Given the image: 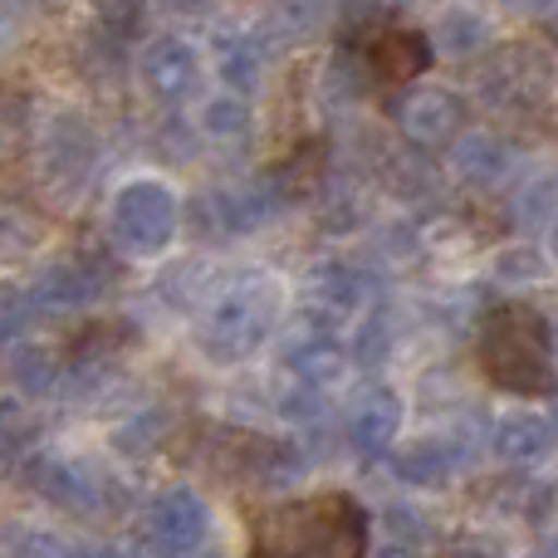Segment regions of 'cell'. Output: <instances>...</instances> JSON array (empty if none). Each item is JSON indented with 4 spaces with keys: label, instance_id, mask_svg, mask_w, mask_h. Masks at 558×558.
<instances>
[{
    "label": "cell",
    "instance_id": "16",
    "mask_svg": "<svg viewBox=\"0 0 558 558\" xmlns=\"http://www.w3.org/2000/svg\"><path fill=\"white\" fill-rule=\"evenodd\" d=\"M279 363H284V373L294 377V383L333 387V383H343V373H348V348H343V338H338L328 324L304 318V324L284 338Z\"/></svg>",
    "mask_w": 558,
    "mask_h": 558
},
{
    "label": "cell",
    "instance_id": "27",
    "mask_svg": "<svg viewBox=\"0 0 558 558\" xmlns=\"http://www.w3.org/2000/svg\"><path fill=\"white\" fill-rule=\"evenodd\" d=\"M5 373L20 397H49L59 387V348L25 333L5 348Z\"/></svg>",
    "mask_w": 558,
    "mask_h": 558
},
{
    "label": "cell",
    "instance_id": "29",
    "mask_svg": "<svg viewBox=\"0 0 558 558\" xmlns=\"http://www.w3.org/2000/svg\"><path fill=\"white\" fill-rule=\"evenodd\" d=\"M35 88L29 84H0V167L20 162L35 137Z\"/></svg>",
    "mask_w": 558,
    "mask_h": 558
},
{
    "label": "cell",
    "instance_id": "11",
    "mask_svg": "<svg viewBox=\"0 0 558 558\" xmlns=\"http://www.w3.org/2000/svg\"><path fill=\"white\" fill-rule=\"evenodd\" d=\"M387 113H392L397 133H402L407 143L432 153V147H446L465 123H471V98H465L461 88H451V84L407 78V84H397Z\"/></svg>",
    "mask_w": 558,
    "mask_h": 558
},
{
    "label": "cell",
    "instance_id": "9",
    "mask_svg": "<svg viewBox=\"0 0 558 558\" xmlns=\"http://www.w3.org/2000/svg\"><path fill=\"white\" fill-rule=\"evenodd\" d=\"M123 284V260L113 251H98V245H84V251H69L59 260H49L45 270L29 279V294H35L39 314H78V308L104 304L113 289Z\"/></svg>",
    "mask_w": 558,
    "mask_h": 558
},
{
    "label": "cell",
    "instance_id": "19",
    "mask_svg": "<svg viewBox=\"0 0 558 558\" xmlns=\"http://www.w3.org/2000/svg\"><path fill=\"white\" fill-rule=\"evenodd\" d=\"M490 456L510 471H534L554 456V422L544 412H505L490 426Z\"/></svg>",
    "mask_w": 558,
    "mask_h": 558
},
{
    "label": "cell",
    "instance_id": "35",
    "mask_svg": "<svg viewBox=\"0 0 558 558\" xmlns=\"http://www.w3.org/2000/svg\"><path fill=\"white\" fill-rule=\"evenodd\" d=\"M544 275H549V260H544V251L534 241L505 245V251L495 255V279L510 289H530V284H539Z\"/></svg>",
    "mask_w": 558,
    "mask_h": 558
},
{
    "label": "cell",
    "instance_id": "32",
    "mask_svg": "<svg viewBox=\"0 0 558 558\" xmlns=\"http://www.w3.org/2000/svg\"><path fill=\"white\" fill-rule=\"evenodd\" d=\"M510 221H514V231H524V235L549 231L554 226V177L549 172H539V177H530V182L514 186Z\"/></svg>",
    "mask_w": 558,
    "mask_h": 558
},
{
    "label": "cell",
    "instance_id": "22",
    "mask_svg": "<svg viewBox=\"0 0 558 558\" xmlns=\"http://www.w3.org/2000/svg\"><path fill=\"white\" fill-rule=\"evenodd\" d=\"M387 465H392V475L402 485H412V490H436V485H446L456 475V465H461V456H456L451 441H436V436H422V441H407L387 451Z\"/></svg>",
    "mask_w": 558,
    "mask_h": 558
},
{
    "label": "cell",
    "instance_id": "1",
    "mask_svg": "<svg viewBox=\"0 0 558 558\" xmlns=\"http://www.w3.org/2000/svg\"><path fill=\"white\" fill-rule=\"evenodd\" d=\"M196 314V348L206 363H245L255 357L275 333L279 318V284L270 275H231L216 279V289L202 299Z\"/></svg>",
    "mask_w": 558,
    "mask_h": 558
},
{
    "label": "cell",
    "instance_id": "38",
    "mask_svg": "<svg viewBox=\"0 0 558 558\" xmlns=\"http://www.w3.org/2000/svg\"><path fill=\"white\" fill-rule=\"evenodd\" d=\"M147 5H153V0H94V25H104L108 35H118V39H133Z\"/></svg>",
    "mask_w": 558,
    "mask_h": 558
},
{
    "label": "cell",
    "instance_id": "26",
    "mask_svg": "<svg viewBox=\"0 0 558 558\" xmlns=\"http://www.w3.org/2000/svg\"><path fill=\"white\" fill-rule=\"evenodd\" d=\"M432 544V520H426L416 505H387L377 520H367V549L377 554H392V558H407V554H422Z\"/></svg>",
    "mask_w": 558,
    "mask_h": 558
},
{
    "label": "cell",
    "instance_id": "42",
    "mask_svg": "<svg viewBox=\"0 0 558 558\" xmlns=\"http://www.w3.org/2000/svg\"><path fill=\"white\" fill-rule=\"evenodd\" d=\"M505 5L524 10V15H549V5H554V0H505Z\"/></svg>",
    "mask_w": 558,
    "mask_h": 558
},
{
    "label": "cell",
    "instance_id": "34",
    "mask_svg": "<svg viewBox=\"0 0 558 558\" xmlns=\"http://www.w3.org/2000/svg\"><path fill=\"white\" fill-rule=\"evenodd\" d=\"M392 348H397V318H392V308L373 299V314H367L363 328H357V343L348 348V363L383 367L387 357H392Z\"/></svg>",
    "mask_w": 558,
    "mask_h": 558
},
{
    "label": "cell",
    "instance_id": "21",
    "mask_svg": "<svg viewBox=\"0 0 558 558\" xmlns=\"http://www.w3.org/2000/svg\"><path fill=\"white\" fill-rule=\"evenodd\" d=\"M270 39L260 29H216L211 35V59H216V74H221L226 88L235 94H255L270 74Z\"/></svg>",
    "mask_w": 558,
    "mask_h": 558
},
{
    "label": "cell",
    "instance_id": "36",
    "mask_svg": "<svg viewBox=\"0 0 558 558\" xmlns=\"http://www.w3.org/2000/svg\"><path fill=\"white\" fill-rule=\"evenodd\" d=\"M0 549L5 554H74L78 544H69L59 530H39V524H0Z\"/></svg>",
    "mask_w": 558,
    "mask_h": 558
},
{
    "label": "cell",
    "instance_id": "10",
    "mask_svg": "<svg viewBox=\"0 0 558 558\" xmlns=\"http://www.w3.org/2000/svg\"><path fill=\"white\" fill-rule=\"evenodd\" d=\"M133 343H137L133 318H94V324H78L74 333L64 338V348H59V387L54 392H74V397L98 392V387L123 367V357Z\"/></svg>",
    "mask_w": 558,
    "mask_h": 558
},
{
    "label": "cell",
    "instance_id": "43",
    "mask_svg": "<svg viewBox=\"0 0 558 558\" xmlns=\"http://www.w3.org/2000/svg\"><path fill=\"white\" fill-rule=\"evenodd\" d=\"M167 10H177V15H196V10H206L211 0H162Z\"/></svg>",
    "mask_w": 558,
    "mask_h": 558
},
{
    "label": "cell",
    "instance_id": "4",
    "mask_svg": "<svg viewBox=\"0 0 558 558\" xmlns=\"http://www.w3.org/2000/svg\"><path fill=\"white\" fill-rule=\"evenodd\" d=\"M15 475L45 505H54L59 514H69V520L108 524L128 510V485L118 481L108 465L84 461V456H45L35 446V451L15 465Z\"/></svg>",
    "mask_w": 558,
    "mask_h": 558
},
{
    "label": "cell",
    "instance_id": "18",
    "mask_svg": "<svg viewBox=\"0 0 558 558\" xmlns=\"http://www.w3.org/2000/svg\"><path fill=\"white\" fill-rule=\"evenodd\" d=\"M373 182L383 186L387 196H397L402 206H422V202L441 196V172H436V162L426 157V147H412L407 137L402 143H387L383 153H377Z\"/></svg>",
    "mask_w": 558,
    "mask_h": 558
},
{
    "label": "cell",
    "instance_id": "23",
    "mask_svg": "<svg viewBox=\"0 0 558 558\" xmlns=\"http://www.w3.org/2000/svg\"><path fill=\"white\" fill-rule=\"evenodd\" d=\"M426 39H432L436 59H481L485 49L495 45V29H490V20H485L481 10H471V5H446L441 15L432 20Z\"/></svg>",
    "mask_w": 558,
    "mask_h": 558
},
{
    "label": "cell",
    "instance_id": "37",
    "mask_svg": "<svg viewBox=\"0 0 558 558\" xmlns=\"http://www.w3.org/2000/svg\"><path fill=\"white\" fill-rule=\"evenodd\" d=\"M275 412L294 426H318L324 422V387H308V383L289 377V387L275 397Z\"/></svg>",
    "mask_w": 558,
    "mask_h": 558
},
{
    "label": "cell",
    "instance_id": "14",
    "mask_svg": "<svg viewBox=\"0 0 558 558\" xmlns=\"http://www.w3.org/2000/svg\"><path fill=\"white\" fill-rule=\"evenodd\" d=\"M353 49L363 54L373 84H387V88L407 84V78H422L426 69L436 64V49H432V39H426V29L397 25V20H383L377 29H367Z\"/></svg>",
    "mask_w": 558,
    "mask_h": 558
},
{
    "label": "cell",
    "instance_id": "39",
    "mask_svg": "<svg viewBox=\"0 0 558 558\" xmlns=\"http://www.w3.org/2000/svg\"><path fill=\"white\" fill-rule=\"evenodd\" d=\"M157 153H162L167 162H186V157H196L192 128H186V123H162V128H157Z\"/></svg>",
    "mask_w": 558,
    "mask_h": 558
},
{
    "label": "cell",
    "instance_id": "2",
    "mask_svg": "<svg viewBox=\"0 0 558 558\" xmlns=\"http://www.w3.org/2000/svg\"><path fill=\"white\" fill-rule=\"evenodd\" d=\"M481 367L495 387L544 397L554 387V324L524 299H500L481 318Z\"/></svg>",
    "mask_w": 558,
    "mask_h": 558
},
{
    "label": "cell",
    "instance_id": "3",
    "mask_svg": "<svg viewBox=\"0 0 558 558\" xmlns=\"http://www.w3.org/2000/svg\"><path fill=\"white\" fill-rule=\"evenodd\" d=\"M260 554H367V514L348 495H308L260 514Z\"/></svg>",
    "mask_w": 558,
    "mask_h": 558
},
{
    "label": "cell",
    "instance_id": "31",
    "mask_svg": "<svg viewBox=\"0 0 558 558\" xmlns=\"http://www.w3.org/2000/svg\"><path fill=\"white\" fill-rule=\"evenodd\" d=\"M196 128H202L206 143H245L255 128V108L245 104V94L226 88V94L206 98L202 113H196Z\"/></svg>",
    "mask_w": 558,
    "mask_h": 558
},
{
    "label": "cell",
    "instance_id": "7",
    "mask_svg": "<svg viewBox=\"0 0 558 558\" xmlns=\"http://www.w3.org/2000/svg\"><path fill=\"white\" fill-rule=\"evenodd\" d=\"M182 231V202L157 177H133L108 202V235L128 260H162Z\"/></svg>",
    "mask_w": 558,
    "mask_h": 558
},
{
    "label": "cell",
    "instance_id": "33",
    "mask_svg": "<svg viewBox=\"0 0 558 558\" xmlns=\"http://www.w3.org/2000/svg\"><path fill=\"white\" fill-rule=\"evenodd\" d=\"M39 318L45 314H39L29 284H20V279H0V353H5L10 343H20L25 333H35Z\"/></svg>",
    "mask_w": 558,
    "mask_h": 558
},
{
    "label": "cell",
    "instance_id": "41",
    "mask_svg": "<svg viewBox=\"0 0 558 558\" xmlns=\"http://www.w3.org/2000/svg\"><path fill=\"white\" fill-rule=\"evenodd\" d=\"M10 5H15V15L25 20V15H49V10L59 5V0H10Z\"/></svg>",
    "mask_w": 558,
    "mask_h": 558
},
{
    "label": "cell",
    "instance_id": "20",
    "mask_svg": "<svg viewBox=\"0 0 558 558\" xmlns=\"http://www.w3.org/2000/svg\"><path fill=\"white\" fill-rule=\"evenodd\" d=\"M367 88H373V74L353 45H333V54L314 69V104L333 118L357 113L367 104Z\"/></svg>",
    "mask_w": 558,
    "mask_h": 558
},
{
    "label": "cell",
    "instance_id": "13",
    "mask_svg": "<svg viewBox=\"0 0 558 558\" xmlns=\"http://www.w3.org/2000/svg\"><path fill=\"white\" fill-rule=\"evenodd\" d=\"M137 78H143L153 104H162V108L192 104L206 84L202 49H196L186 35H153L143 49H137Z\"/></svg>",
    "mask_w": 558,
    "mask_h": 558
},
{
    "label": "cell",
    "instance_id": "28",
    "mask_svg": "<svg viewBox=\"0 0 558 558\" xmlns=\"http://www.w3.org/2000/svg\"><path fill=\"white\" fill-rule=\"evenodd\" d=\"M49 241V226L35 206L15 202V196H0V265H15L39 255Z\"/></svg>",
    "mask_w": 558,
    "mask_h": 558
},
{
    "label": "cell",
    "instance_id": "40",
    "mask_svg": "<svg viewBox=\"0 0 558 558\" xmlns=\"http://www.w3.org/2000/svg\"><path fill=\"white\" fill-rule=\"evenodd\" d=\"M15 39H20V15H15V5H10V0H0V54H5V49H15Z\"/></svg>",
    "mask_w": 558,
    "mask_h": 558
},
{
    "label": "cell",
    "instance_id": "25",
    "mask_svg": "<svg viewBox=\"0 0 558 558\" xmlns=\"http://www.w3.org/2000/svg\"><path fill=\"white\" fill-rule=\"evenodd\" d=\"M333 20V0H265L260 35L270 45H308Z\"/></svg>",
    "mask_w": 558,
    "mask_h": 558
},
{
    "label": "cell",
    "instance_id": "12",
    "mask_svg": "<svg viewBox=\"0 0 558 558\" xmlns=\"http://www.w3.org/2000/svg\"><path fill=\"white\" fill-rule=\"evenodd\" d=\"M373 299H377V275L357 260H343V255H324L299 279V318H314V324L328 328L348 324Z\"/></svg>",
    "mask_w": 558,
    "mask_h": 558
},
{
    "label": "cell",
    "instance_id": "8",
    "mask_svg": "<svg viewBox=\"0 0 558 558\" xmlns=\"http://www.w3.org/2000/svg\"><path fill=\"white\" fill-rule=\"evenodd\" d=\"M211 505L196 485H162L133 514V549L143 554H196L211 539Z\"/></svg>",
    "mask_w": 558,
    "mask_h": 558
},
{
    "label": "cell",
    "instance_id": "5",
    "mask_svg": "<svg viewBox=\"0 0 558 558\" xmlns=\"http://www.w3.org/2000/svg\"><path fill=\"white\" fill-rule=\"evenodd\" d=\"M475 94H481V104L490 113L510 118V123H534L539 113H549V98H554L549 49L530 45V39L490 45L481 78H475Z\"/></svg>",
    "mask_w": 558,
    "mask_h": 558
},
{
    "label": "cell",
    "instance_id": "17",
    "mask_svg": "<svg viewBox=\"0 0 558 558\" xmlns=\"http://www.w3.org/2000/svg\"><path fill=\"white\" fill-rule=\"evenodd\" d=\"M446 147H451V172H456V182L471 186V192H495V186L510 182V172H514V147H510V137L490 133V128H471V123H465Z\"/></svg>",
    "mask_w": 558,
    "mask_h": 558
},
{
    "label": "cell",
    "instance_id": "30",
    "mask_svg": "<svg viewBox=\"0 0 558 558\" xmlns=\"http://www.w3.org/2000/svg\"><path fill=\"white\" fill-rule=\"evenodd\" d=\"M39 432H45V426H39L35 407H29L25 397L20 392L0 397V471L15 475V465L39 446Z\"/></svg>",
    "mask_w": 558,
    "mask_h": 558
},
{
    "label": "cell",
    "instance_id": "6",
    "mask_svg": "<svg viewBox=\"0 0 558 558\" xmlns=\"http://www.w3.org/2000/svg\"><path fill=\"white\" fill-rule=\"evenodd\" d=\"M104 157V133L84 108H59L35 137V182L54 206H74L84 186L94 182V167Z\"/></svg>",
    "mask_w": 558,
    "mask_h": 558
},
{
    "label": "cell",
    "instance_id": "15",
    "mask_svg": "<svg viewBox=\"0 0 558 558\" xmlns=\"http://www.w3.org/2000/svg\"><path fill=\"white\" fill-rule=\"evenodd\" d=\"M402 422H407V402L402 392H392L387 383H373L367 392H357V402L348 407V422H343V436L357 456L367 461H383L392 451V441L402 436Z\"/></svg>",
    "mask_w": 558,
    "mask_h": 558
},
{
    "label": "cell",
    "instance_id": "24",
    "mask_svg": "<svg viewBox=\"0 0 558 558\" xmlns=\"http://www.w3.org/2000/svg\"><path fill=\"white\" fill-rule=\"evenodd\" d=\"M177 436V412L172 407H143V412L123 416V422L108 432V446H113L123 461H153L172 446Z\"/></svg>",
    "mask_w": 558,
    "mask_h": 558
}]
</instances>
